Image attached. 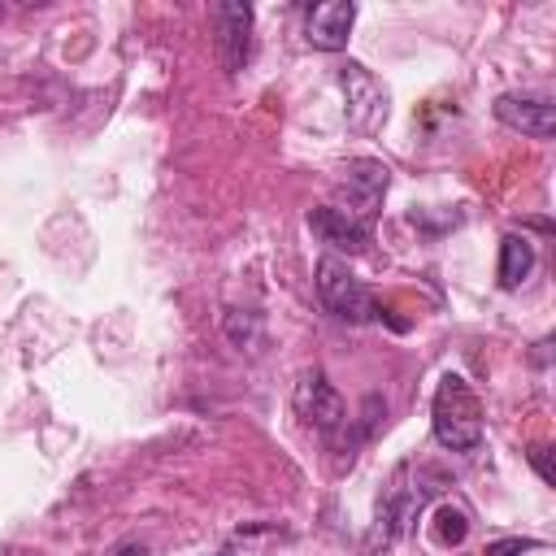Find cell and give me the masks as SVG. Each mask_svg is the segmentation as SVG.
<instances>
[{
	"instance_id": "obj_1",
	"label": "cell",
	"mask_w": 556,
	"mask_h": 556,
	"mask_svg": "<svg viewBox=\"0 0 556 556\" xmlns=\"http://www.w3.org/2000/svg\"><path fill=\"white\" fill-rule=\"evenodd\" d=\"M430 426L447 452H469L482 443V404L460 374H443L430 404Z\"/></svg>"
},
{
	"instance_id": "obj_2",
	"label": "cell",
	"mask_w": 556,
	"mask_h": 556,
	"mask_svg": "<svg viewBox=\"0 0 556 556\" xmlns=\"http://www.w3.org/2000/svg\"><path fill=\"white\" fill-rule=\"evenodd\" d=\"M317 295H321L326 313H334L339 321L361 326V321H374L378 317L374 295L361 287V278L348 269V261H339L334 252L317 261Z\"/></svg>"
},
{
	"instance_id": "obj_3",
	"label": "cell",
	"mask_w": 556,
	"mask_h": 556,
	"mask_svg": "<svg viewBox=\"0 0 556 556\" xmlns=\"http://www.w3.org/2000/svg\"><path fill=\"white\" fill-rule=\"evenodd\" d=\"M387 182H391V169L382 161H374V156H361V161H352L343 169V178H339L343 204H334V208H343L361 226H374V217L382 208V195H387Z\"/></svg>"
},
{
	"instance_id": "obj_4",
	"label": "cell",
	"mask_w": 556,
	"mask_h": 556,
	"mask_svg": "<svg viewBox=\"0 0 556 556\" xmlns=\"http://www.w3.org/2000/svg\"><path fill=\"white\" fill-rule=\"evenodd\" d=\"M339 87L348 96V126L356 135H374L387 122V87L356 61H348L339 70Z\"/></svg>"
},
{
	"instance_id": "obj_5",
	"label": "cell",
	"mask_w": 556,
	"mask_h": 556,
	"mask_svg": "<svg viewBox=\"0 0 556 556\" xmlns=\"http://www.w3.org/2000/svg\"><path fill=\"white\" fill-rule=\"evenodd\" d=\"M291 404H295V413L313 426V430H321V434H330V430H339L343 426V400H339V391L326 382V374L321 369H308V374H300V382H295V391H291Z\"/></svg>"
},
{
	"instance_id": "obj_6",
	"label": "cell",
	"mask_w": 556,
	"mask_h": 556,
	"mask_svg": "<svg viewBox=\"0 0 556 556\" xmlns=\"http://www.w3.org/2000/svg\"><path fill=\"white\" fill-rule=\"evenodd\" d=\"M213 30H217V56L226 74H239L248 52H252V9L239 0H222L213 9Z\"/></svg>"
},
{
	"instance_id": "obj_7",
	"label": "cell",
	"mask_w": 556,
	"mask_h": 556,
	"mask_svg": "<svg viewBox=\"0 0 556 556\" xmlns=\"http://www.w3.org/2000/svg\"><path fill=\"white\" fill-rule=\"evenodd\" d=\"M495 117L508 126V130H521L530 139H552L556 135V104L543 100V96H500L495 100Z\"/></svg>"
},
{
	"instance_id": "obj_8",
	"label": "cell",
	"mask_w": 556,
	"mask_h": 556,
	"mask_svg": "<svg viewBox=\"0 0 556 556\" xmlns=\"http://www.w3.org/2000/svg\"><path fill=\"white\" fill-rule=\"evenodd\" d=\"M352 22H356V4H352V0L313 4L308 17H304V39H308L313 48H321V52H339V48H348Z\"/></svg>"
},
{
	"instance_id": "obj_9",
	"label": "cell",
	"mask_w": 556,
	"mask_h": 556,
	"mask_svg": "<svg viewBox=\"0 0 556 556\" xmlns=\"http://www.w3.org/2000/svg\"><path fill=\"white\" fill-rule=\"evenodd\" d=\"M308 226H313V235H317L321 243H330L334 252L356 256V252H365V248H369V226L352 222V217H348L343 208H334V204L313 208V213H308Z\"/></svg>"
},
{
	"instance_id": "obj_10",
	"label": "cell",
	"mask_w": 556,
	"mask_h": 556,
	"mask_svg": "<svg viewBox=\"0 0 556 556\" xmlns=\"http://www.w3.org/2000/svg\"><path fill=\"white\" fill-rule=\"evenodd\" d=\"M530 269H534V243L526 235H504L500 239V287L504 291L521 287L530 278Z\"/></svg>"
},
{
	"instance_id": "obj_11",
	"label": "cell",
	"mask_w": 556,
	"mask_h": 556,
	"mask_svg": "<svg viewBox=\"0 0 556 556\" xmlns=\"http://www.w3.org/2000/svg\"><path fill=\"white\" fill-rule=\"evenodd\" d=\"M430 534H434V543H443V547L465 543V534H469V517H465V508H456V504H439V508H434V526H430Z\"/></svg>"
},
{
	"instance_id": "obj_12",
	"label": "cell",
	"mask_w": 556,
	"mask_h": 556,
	"mask_svg": "<svg viewBox=\"0 0 556 556\" xmlns=\"http://www.w3.org/2000/svg\"><path fill=\"white\" fill-rule=\"evenodd\" d=\"M256 313H243V308H230L226 313V334H230V343H239V348H248L252 339H256Z\"/></svg>"
},
{
	"instance_id": "obj_13",
	"label": "cell",
	"mask_w": 556,
	"mask_h": 556,
	"mask_svg": "<svg viewBox=\"0 0 556 556\" xmlns=\"http://www.w3.org/2000/svg\"><path fill=\"white\" fill-rule=\"evenodd\" d=\"M534 547H539L534 539H495V543H486V556H521Z\"/></svg>"
},
{
	"instance_id": "obj_14",
	"label": "cell",
	"mask_w": 556,
	"mask_h": 556,
	"mask_svg": "<svg viewBox=\"0 0 556 556\" xmlns=\"http://www.w3.org/2000/svg\"><path fill=\"white\" fill-rule=\"evenodd\" d=\"M530 460H534V469H539V478H543V482H556V469H552V447H534V452H530Z\"/></svg>"
},
{
	"instance_id": "obj_15",
	"label": "cell",
	"mask_w": 556,
	"mask_h": 556,
	"mask_svg": "<svg viewBox=\"0 0 556 556\" xmlns=\"http://www.w3.org/2000/svg\"><path fill=\"white\" fill-rule=\"evenodd\" d=\"M109 556H148V552H143V543H135V539H126V543H117V547H113Z\"/></svg>"
},
{
	"instance_id": "obj_16",
	"label": "cell",
	"mask_w": 556,
	"mask_h": 556,
	"mask_svg": "<svg viewBox=\"0 0 556 556\" xmlns=\"http://www.w3.org/2000/svg\"><path fill=\"white\" fill-rule=\"evenodd\" d=\"M0 17H4V9H0Z\"/></svg>"
},
{
	"instance_id": "obj_17",
	"label": "cell",
	"mask_w": 556,
	"mask_h": 556,
	"mask_svg": "<svg viewBox=\"0 0 556 556\" xmlns=\"http://www.w3.org/2000/svg\"><path fill=\"white\" fill-rule=\"evenodd\" d=\"M222 556H226V552H222Z\"/></svg>"
}]
</instances>
